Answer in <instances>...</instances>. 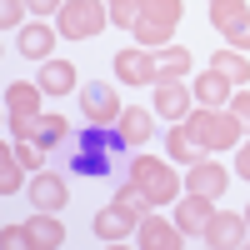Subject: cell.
Segmentation results:
<instances>
[{
	"mask_svg": "<svg viewBox=\"0 0 250 250\" xmlns=\"http://www.w3.org/2000/svg\"><path fill=\"white\" fill-rule=\"evenodd\" d=\"M115 150H125V140H120L115 125H90L85 120V130L70 140V170L85 175V180H100V175H110Z\"/></svg>",
	"mask_w": 250,
	"mask_h": 250,
	"instance_id": "cell-1",
	"label": "cell"
},
{
	"mask_svg": "<svg viewBox=\"0 0 250 250\" xmlns=\"http://www.w3.org/2000/svg\"><path fill=\"white\" fill-rule=\"evenodd\" d=\"M195 130V140L205 145V150H240V140H245V125L235 120V110L230 105H200V110H190V120H185Z\"/></svg>",
	"mask_w": 250,
	"mask_h": 250,
	"instance_id": "cell-2",
	"label": "cell"
},
{
	"mask_svg": "<svg viewBox=\"0 0 250 250\" xmlns=\"http://www.w3.org/2000/svg\"><path fill=\"white\" fill-rule=\"evenodd\" d=\"M130 180L150 195V205H175V195H180L175 165L160 155H130Z\"/></svg>",
	"mask_w": 250,
	"mask_h": 250,
	"instance_id": "cell-3",
	"label": "cell"
},
{
	"mask_svg": "<svg viewBox=\"0 0 250 250\" xmlns=\"http://www.w3.org/2000/svg\"><path fill=\"white\" fill-rule=\"evenodd\" d=\"M110 25V0H65L55 15V30L65 40H90Z\"/></svg>",
	"mask_w": 250,
	"mask_h": 250,
	"instance_id": "cell-4",
	"label": "cell"
},
{
	"mask_svg": "<svg viewBox=\"0 0 250 250\" xmlns=\"http://www.w3.org/2000/svg\"><path fill=\"white\" fill-rule=\"evenodd\" d=\"M120 95L110 85H100V80H90V85H80V115H85L90 125H115L120 120Z\"/></svg>",
	"mask_w": 250,
	"mask_h": 250,
	"instance_id": "cell-5",
	"label": "cell"
},
{
	"mask_svg": "<svg viewBox=\"0 0 250 250\" xmlns=\"http://www.w3.org/2000/svg\"><path fill=\"white\" fill-rule=\"evenodd\" d=\"M200 240L210 245V250H235V245L250 240V220H245V215H230V210H215Z\"/></svg>",
	"mask_w": 250,
	"mask_h": 250,
	"instance_id": "cell-6",
	"label": "cell"
},
{
	"mask_svg": "<svg viewBox=\"0 0 250 250\" xmlns=\"http://www.w3.org/2000/svg\"><path fill=\"white\" fill-rule=\"evenodd\" d=\"M25 195H30L35 210H65V200H70V180L55 175V170H35L30 185H25Z\"/></svg>",
	"mask_w": 250,
	"mask_h": 250,
	"instance_id": "cell-7",
	"label": "cell"
},
{
	"mask_svg": "<svg viewBox=\"0 0 250 250\" xmlns=\"http://www.w3.org/2000/svg\"><path fill=\"white\" fill-rule=\"evenodd\" d=\"M90 230H95V240H110V245H115V240H125V235H135V230H140V215H130L120 200H110L105 210H95V215H90Z\"/></svg>",
	"mask_w": 250,
	"mask_h": 250,
	"instance_id": "cell-8",
	"label": "cell"
},
{
	"mask_svg": "<svg viewBox=\"0 0 250 250\" xmlns=\"http://www.w3.org/2000/svg\"><path fill=\"white\" fill-rule=\"evenodd\" d=\"M110 70L125 80V85H155V50H145V45H135V50H115Z\"/></svg>",
	"mask_w": 250,
	"mask_h": 250,
	"instance_id": "cell-9",
	"label": "cell"
},
{
	"mask_svg": "<svg viewBox=\"0 0 250 250\" xmlns=\"http://www.w3.org/2000/svg\"><path fill=\"white\" fill-rule=\"evenodd\" d=\"M210 215H215V200H210V195H195V190H185V195L175 200V225H180L185 235H205Z\"/></svg>",
	"mask_w": 250,
	"mask_h": 250,
	"instance_id": "cell-10",
	"label": "cell"
},
{
	"mask_svg": "<svg viewBox=\"0 0 250 250\" xmlns=\"http://www.w3.org/2000/svg\"><path fill=\"white\" fill-rule=\"evenodd\" d=\"M135 245L140 250H180L185 245V230L170 225V220H160V215H145L140 230H135Z\"/></svg>",
	"mask_w": 250,
	"mask_h": 250,
	"instance_id": "cell-11",
	"label": "cell"
},
{
	"mask_svg": "<svg viewBox=\"0 0 250 250\" xmlns=\"http://www.w3.org/2000/svg\"><path fill=\"white\" fill-rule=\"evenodd\" d=\"M225 185H230V170H225V165H215L210 155L195 160V165H190V175H185V190L210 195V200H220V195H225Z\"/></svg>",
	"mask_w": 250,
	"mask_h": 250,
	"instance_id": "cell-12",
	"label": "cell"
},
{
	"mask_svg": "<svg viewBox=\"0 0 250 250\" xmlns=\"http://www.w3.org/2000/svg\"><path fill=\"white\" fill-rule=\"evenodd\" d=\"M115 130H120V140H125V150H140V145L155 135V110L125 105V110H120V120H115Z\"/></svg>",
	"mask_w": 250,
	"mask_h": 250,
	"instance_id": "cell-13",
	"label": "cell"
},
{
	"mask_svg": "<svg viewBox=\"0 0 250 250\" xmlns=\"http://www.w3.org/2000/svg\"><path fill=\"white\" fill-rule=\"evenodd\" d=\"M165 155H175V165H195V160H205L210 150L195 140V130L185 120H170V130H165Z\"/></svg>",
	"mask_w": 250,
	"mask_h": 250,
	"instance_id": "cell-14",
	"label": "cell"
},
{
	"mask_svg": "<svg viewBox=\"0 0 250 250\" xmlns=\"http://www.w3.org/2000/svg\"><path fill=\"white\" fill-rule=\"evenodd\" d=\"M15 50L25 60H50L55 55V30L45 25V20H30V25L15 30Z\"/></svg>",
	"mask_w": 250,
	"mask_h": 250,
	"instance_id": "cell-15",
	"label": "cell"
},
{
	"mask_svg": "<svg viewBox=\"0 0 250 250\" xmlns=\"http://www.w3.org/2000/svg\"><path fill=\"white\" fill-rule=\"evenodd\" d=\"M25 235H30L35 250H60V245H65V225H60L55 210H35L25 220Z\"/></svg>",
	"mask_w": 250,
	"mask_h": 250,
	"instance_id": "cell-16",
	"label": "cell"
},
{
	"mask_svg": "<svg viewBox=\"0 0 250 250\" xmlns=\"http://www.w3.org/2000/svg\"><path fill=\"white\" fill-rule=\"evenodd\" d=\"M190 70H195V55L185 45H160L155 50V85H170V80L190 75Z\"/></svg>",
	"mask_w": 250,
	"mask_h": 250,
	"instance_id": "cell-17",
	"label": "cell"
},
{
	"mask_svg": "<svg viewBox=\"0 0 250 250\" xmlns=\"http://www.w3.org/2000/svg\"><path fill=\"white\" fill-rule=\"evenodd\" d=\"M190 100H195V90H185L180 80H170V85H155V115H165V120H190Z\"/></svg>",
	"mask_w": 250,
	"mask_h": 250,
	"instance_id": "cell-18",
	"label": "cell"
},
{
	"mask_svg": "<svg viewBox=\"0 0 250 250\" xmlns=\"http://www.w3.org/2000/svg\"><path fill=\"white\" fill-rule=\"evenodd\" d=\"M40 85H30V80H15V85L5 90V115L10 120H40Z\"/></svg>",
	"mask_w": 250,
	"mask_h": 250,
	"instance_id": "cell-19",
	"label": "cell"
},
{
	"mask_svg": "<svg viewBox=\"0 0 250 250\" xmlns=\"http://www.w3.org/2000/svg\"><path fill=\"white\" fill-rule=\"evenodd\" d=\"M35 85L40 90H45V95H70V90H80L75 85V65H70V60H40V80H35Z\"/></svg>",
	"mask_w": 250,
	"mask_h": 250,
	"instance_id": "cell-20",
	"label": "cell"
},
{
	"mask_svg": "<svg viewBox=\"0 0 250 250\" xmlns=\"http://www.w3.org/2000/svg\"><path fill=\"white\" fill-rule=\"evenodd\" d=\"M245 20H250V5H245V0H210V25H215V35L230 40Z\"/></svg>",
	"mask_w": 250,
	"mask_h": 250,
	"instance_id": "cell-21",
	"label": "cell"
},
{
	"mask_svg": "<svg viewBox=\"0 0 250 250\" xmlns=\"http://www.w3.org/2000/svg\"><path fill=\"white\" fill-rule=\"evenodd\" d=\"M190 90H195V100H200V105H230V95H235V85H230V80H225L220 70L195 75V80H190Z\"/></svg>",
	"mask_w": 250,
	"mask_h": 250,
	"instance_id": "cell-22",
	"label": "cell"
},
{
	"mask_svg": "<svg viewBox=\"0 0 250 250\" xmlns=\"http://www.w3.org/2000/svg\"><path fill=\"white\" fill-rule=\"evenodd\" d=\"M35 140H40V145H45V150L55 155L60 145H70V140H75V130H70V120H65V115L40 110V120H35Z\"/></svg>",
	"mask_w": 250,
	"mask_h": 250,
	"instance_id": "cell-23",
	"label": "cell"
},
{
	"mask_svg": "<svg viewBox=\"0 0 250 250\" xmlns=\"http://www.w3.org/2000/svg\"><path fill=\"white\" fill-rule=\"evenodd\" d=\"M210 70H220L230 85H245V80H250V60H245V50L225 45V50H215V55H210Z\"/></svg>",
	"mask_w": 250,
	"mask_h": 250,
	"instance_id": "cell-24",
	"label": "cell"
},
{
	"mask_svg": "<svg viewBox=\"0 0 250 250\" xmlns=\"http://www.w3.org/2000/svg\"><path fill=\"white\" fill-rule=\"evenodd\" d=\"M25 165H20V155H15V145H5L0 150V195H20L25 190Z\"/></svg>",
	"mask_w": 250,
	"mask_h": 250,
	"instance_id": "cell-25",
	"label": "cell"
},
{
	"mask_svg": "<svg viewBox=\"0 0 250 250\" xmlns=\"http://www.w3.org/2000/svg\"><path fill=\"white\" fill-rule=\"evenodd\" d=\"M185 0H140V20H155V25H180Z\"/></svg>",
	"mask_w": 250,
	"mask_h": 250,
	"instance_id": "cell-26",
	"label": "cell"
},
{
	"mask_svg": "<svg viewBox=\"0 0 250 250\" xmlns=\"http://www.w3.org/2000/svg\"><path fill=\"white\" fill-rule=\"evenodd\" d=\"M135 45H145V50H160V45H170V35H175V25H155V20H135Z\"/></svg>",
	"mask_w": 250,
	"mask_h": 250,
	"instance_id": "cell-27",
	"label": "cell"
},
{
	"mask_svg": "<svg viewBox=\"0 0 250 250\" xmlns=\"http://www.w3.org/2000/svg\"><path fill=\"white\" fill-rule=\"evenodd\" d=\"M25 0H0V30H5V35H15L20 25H25Z\"/></svg>",
	"mask_w": 250,
	"mask_h": 250,
	"instance_id": "cell-28",
	"label": "cell"
},
{
	"mask_svg": "<svg viewBox=\"0 0 250 250\" xmlns=\"http://www.w3.org/2000/svg\"><path fill=\"white\" fill-rule=\"evenodd\" d=\"M135 20H140V0H110V25L135 30Z\"/></svg>",
	"mask_w": 250,
	"mask_h": 250,
	"instance_id": "cell-29",
	"label": "cell"
},
{
	"mask_svg": "<svg viewBox=\"0 0 250 250\" xmlns=\"http://www.w3.org/2000/svg\"><path fill=\"white\" fill-rule=\"evenodd\" d=\"M230 110H235V120L250 130V90H240V85H235V95H230Z\"/></svg>",
	"mask_w": 250,
	"mask_h": 250,
	"instance_id": "cell-30",
	"label": "cell"
},
{
	"mask_svg": "<svg viewBox=\"0 0 250 250\" xmlns=\"http://www.w3.org/2000/svg\"><path fill=\"white\" fill-rule=\"evenodd\" d=\"M0 245H5V250H15V245H30L25 225H5V230H0Z\"/></svg>",
	"mask_w": 250,
	"mask_h": 250,
	"instance_id": "cell-31",
	"label": "cell"
},
{
	"mask_svg": "<svg viewBox=\"0 0 250 250\" xmlns=\"http://www.w3.org/2000/svg\"><path fill=\"white\" fill-rule=\"evenodd\" d=\"M25 5H30V15H60L65 0H25Z\"/></svg>",
	"mask_w": 250,
	"mask_h": 250,
	"instance_id": "cell-32",
	"label": "cell"
},
{
	"mask_svg": "<svg viewBox=\"0 0 250 250\" xmlns=\"http://www.w3.org/2000/svg\"><path fill=\"white\" fill-rule=\"evenodd\" d=\"M235 175L250 180V140H240V155H235Z\"/></svg>",
	"mask_w": 250,
	"mask_h": 250,
	"instance_id": "cell-33",
	"label": "cell"
},
{
	"mask_svg": "<svg viewBox=\"0 0 250 250\" xmlns=\"http://www.w3.org/2000/svg\"><path fill=\"white\" fill-rule=\"evenodd\" d=\"M225 45H235V50H250V20H245V25H240L230 40H225Z\"/></svg>",
	"mask_w": 250,
	"mask_h": 250,
	"instance_id": "cell-34",
	"label": "cell"
},
{
	"mask_svg": "<svg viewBox=\"0 0 250 250\" xmlns=\"http://www.w3.org/2000/svg\"><path fill=\"white\" fill-rule=\"evenodd\" d=\"M245 220H250V210H245Z\"/></svg>",
	"mask_w": 250,
	"mask_h": 250,
	"instance_id": "cell-35",
	"label": "cell"
},
{
	"mask_svg": "<svg viewBox=\"0 0 250 250\" xmlns=\"http://www.w3.org/2000/svg\"><path fill=\"white\" fill-rule=\"evenodd\" d=\"M245 245H250V240H245Z\"/></svg>",
	"mask_w": 250,
	"mask_h": 250,
	"instance_id": "cell-36",
	"label": "cell"
}]
</instances>
